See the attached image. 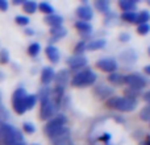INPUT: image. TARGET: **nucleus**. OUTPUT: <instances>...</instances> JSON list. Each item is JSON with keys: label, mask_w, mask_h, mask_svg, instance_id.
Segmentation results:
<instances>
[{"label": "nucleus", "mask_w": 150, "mask_h": 145, "mask_svg": "<svg viewBox=\"0 0 150 145\" xmlns=\"http://www.w3.org/2000/svg\"><path fill=\"white\" fill-rule=\"evenodd\" d=\"M0 137L5 145H25L21 132L11 124L0 125Z\"/></svg>", "instance_id": "obj_1"}, {"label": "nucleus", "mask_w": 150, "mask_h": 145, "mask_svg": "<svg viewBox=\"0 0 150 145\" xmlns=\"http://www.w3.org/2000/svg\"><path fill=\"white\" fill-rule=\"evenodd\" d=\"M67 119L65 115H57L54 119H52L46 125H45V133L50 137V140L58 137V136L63 135L65 132H67V128L65 127Z\"/></svg>", "instance_id": "obj_2"}, {"label": "nucleus", "mask_w": 150, "mask_h": 145, "mask_svg": "<svg viewBox=\"0 0 150 145\" xmlns=\"http://www.w3.org/2000/svg\"><path fill=\"white\" fill-rule=\"evenodd\" d=\"M108 106L121 112H130L136 108L137 100L130 96H111L108 100Z\"/></svg>", "instance_id": "obj_3"}, {"label": "nucleus", "mask_w": 150, "mask_h": 145, "mask_svg": "<svg viewBox=\"0 0 150 145\" xmlns=\"http://www.w3.org/2000/svg\"><path fill=\"white\" fill-rule=\"evenodd\" d=\"M54 106L55 103L52 100L49 88H44L41 91V111H40V116L42 120H47L53 116L54 114Z\"/></svg>", "instance_id": "obj_4"}, {"label": "nucleus", "mask_w": 150, "mask_h": 145, "mask_svg": "<svg viewBox=\"0 0 150 145\" xmlns=\"http://www.w3.org/2000/svg\"><path fill=\"white\" fill-rule=\"evenodd\" d=\"M95 80H96V74L92 70H83L74 75L71 83L75 87H86V86L92 85Z\"/></svg>", "instance_id": "obj_5"}, {"label": "nucleus", "mask_w": 150, "mask_h": 145, "mask_svg": "<svg viewBox=\"0 0 150 145\" xmlns=\"http://www.w3.org/2000/svg\"><path fill=\"white\" fill-rule=\"evenodd\" d=\"M26 91L24 88H17V90L13 92V96H12V106H13V109L16 111V114L21 115L25 112V98H26Z\"/></svg>", "instance_id": "obj_6"}, {"label": "nucleus", "mask_w": 150, "mask_h": 145, "mask_svg": "<svg viewBox=\"0 0 150 145\" xmlns=\"http://www.w3.org/2000/svg\"><path fill=\"white\" fill-rule=\"evenodd\" d=\"M124 82L127 83L130 88H133V90H141V88H144L146 86V79L142 75L137 74V72L127 75V77L124 78Z\"/></svg>", "instance_id": "obj_7"}, {"label": "nucleus", "mask_w": 150, "mask_h": 145, "mask_svg": "<svg viewBox=\"0 0 150 145\" xmlns=\"http://www.w3.org/2000/svg\"><path fill=\"white\" fill-rule=\"evenodd\" d=\"M96 66L105 72H113L117 69V62L113 58H101L98 61Z\"/></svg>", "instance_id": "obj_8"}, {"label": "nucleus", "mask_w": 150, "mask_h": 145, "mask_svg": "<svg viewBox=\"0 0 150 145\" xmlns=\"http://www.w3.org/2000/svg\"><path fill=\"white\" fill-rule=\"evenodd\" d=\"M67 63L71 69H80L83 66H86L87 63V58L82 54H74L70 58H67Z\"/></svg>", "instance_id": "obj_9"}, {"label": "nucleus", "mask_w": 150, "mask_h": 145, "mask_svg": "<svg viewBox=\"0 0 150 145\" xmlns=\"http://www.w3.org/2000/svg\"><path fill=\"white\" fill-rule=\"evenodd\" d=\"M55 80H57V88L63 90L65 86L67 85V82H69V71L67 70H61L57 75H55Z\"/></svg>", "instance_id": "obj_10"}, {"label": "nucleus", "mask_w": 150, "mask_h": 145, "mask_svg": "<svg viewBox=\"0 0 150 145\" xmlns=\"http://www.w3.org/2000/svg\"><path fill=\"white\" fill-rule=\"evenodd\" d=\"M55 77V72L53 70L52 68H44L42 69V72H41V82L44 83V85H49L50 82H52L53 79H54Z\"/></svg>", "instance_id": "obj_11"}, {"label": "nucleus", "mask_w": 150, "mask_h": 145, "mask_svg": "<svg viewBox=\"0 0 150 145\" xmlns=\"http://www.w3.org/2000/svg\"><path fill=\"white\" fill-rule=\"evenodd\" d=\"M76 13L80 18H83V20H91L93 16V12H92L90 5H82V7H79L76 9Z\"/></svg>", "instance_id": "obj_12"}, {"label": "nucleus", "mask_w": 150, "mask_h": 145, "mask_svg": "<svg viewBox=\"0 0 150 145\" xmlns=\"http://www.w3.org/2000/svg\"><path fill=\"white\" fill-rule=\"evenodd\" d=\"M53 145H74L70 140V132H65L63 135L58 136V137L53 139Z\"/></svg>", "instance_id": "obj_13"}, {"label": "nucleus", "mask_w": 150, "mask_h": 145, "mask_svg": "<svg viewBox=\"0 0 150 145\" xmlns=\"http://www.w3.org/2000/svg\"><path fill=\"white\" fill-rule=\"evenodd\" d=\"M45 21H46V24H49V25H52L53 28H55V26L62 25L63 18H62V16L53 13V15H47L46 17H45Z\"/></svg>", "instance_id": "obj_14"}, {"label": "nucleus", "mask_w": 150, "mask_h": 145, "mask_svg": "<svg viewBox=\"0 0 150 145\" xmlns=\"http://www.w3.org/2000/svg\"><path fill=\"white\" fill-rule=\"evenodd\" d=\"M46 55L52 62H58V60H59V50L55 46L50 45V46L46 48Z\"/></svg>", "instance_id": "obj_15"}, {"label": "nucleus", "mask_w": 150, "mask_h": 145, "mask_svg": "<svg viewBox=\"0 0 150 145\" xmlns=\"http://www.w3.org/2000/svg\"><path fill=\"white\" fill-rule=\"evenodd\" d=\"M119 5L125 12H133V9L136 8V3L132 1V0H120Z\"/></svg>", "instance_id": "obj_16"}, {"label": "nucleus", "mask_w": 150, "mask_h": 145, "mask_svg": "<svg viewBox=\"0 0 150 145\" xmlns=\"http://www.w3.org/2000/svg\"><path fill=\"white\" fill-rule=\"evenodd\" d=\"M105 46V40H95V41H90L86 45V49L88 50H98Z\"/></svg>", "instance_id": "obj_17"}, {"label": "nucleus", "mask_w": 150, "mask_h": 145, "mask_svg": "<svg viewBox=\"0 0 150 145\" xmlns=\"http://www.w3.org/2000/svg\"><path fill=\"white\" fill-rule=\"evenodd\" d=\"M52 36H53V40H57V38H61L66 34V29L63 28L62 25L61 26H55V28H52Z\"/></svg>", "instance_id": "obj_18"}, {"label": "nucleus", "mask_w": 150, "mask_h": 145, "mask_svg": "<svg viewBox=\"0 0 150 145\" xmlns=\"http://www.w3.org/2000/svg\"><path fill=\"white\" fill-rule=\"evenodd\" d=\"M36 102H37V96L36 95H26L25 98V103H24V106H25V111H28V109H32L34 106H36Z\"/></svg>", "instance_id": "obj_19"}, {"label": "nucleus", "mask_w": 150, "mask_h": 145, "mask_svg": "<svg viewBox=\"0 0 150 145\" xmlns=\"http://www.w3.org/2000/svg\"><path fill=\"white\" fill-rule=\"evenodd\" d=\"M108 80L113 85H120L121 82H124V77H121V74L119 72H111L108 75Z\"/></svg>", "instance_id": "obj_20"}, {"label": "nucleus", "mask_w": 150, "mask_h": 145, "mask_svg": "<svg viewBox=\"0 0 150 145\" xmlns=\"http://www.w3.org/2000/svg\"><path fill=\"white\" fill-rule=\"evenodd\" d=\"M95 92L98 94V96H100V98L103 99V98H105V96H111L112 90L111 88H108V87H105V86H100V87L96 88Z\"/></svg>", "instance_id": "obj_21"}, {"label": "nucleus", "mask_w": 150, "mask_h": 145, "mask_svg": "<svg viewBox=\"0 0 150 145\" xmlns=\"http://www.w3.org/2000/svg\"><path fill=\"white\" fill-rule=\"evenodd\" d=\"M149 18H150V15H149L148 11H142L141 13L137 15V20H136V23L140 24V25L141 24H148Z\"/></svg>", "instance_id": "obj_22"}, {"label": "nucleus", "mask_w": 150, "mask_h": 145, "mask_svg": "<svg viewBox=\"0 0 150 145\" xmlns=\"http://www.w3.org/2000/svg\"><path fill=\"white\" fill-rule=\"evenodd\" d=\"M23 5H24V11L26 13H34L37 11V3L34 1H24Z\"/></svg>", "instance_id": "obj_23"}, {"label": "nucleus", "mask_w": 150, "mask_h": 145, "mask_svg": "<svg viewBox=\"0 0 150 145\" xmlns=\"http://www.w3.org/2000/svg\"><path fill=\"white\" fill-rule=\"evenodd\" d=\"M122 20L128 21V23H136V20H137V13L133 11V12H124L121 15Z\"/></svg>", "instance_id": "obj_24"}, {"label": "nucleus", "mask_w": 150, "mask_h": 145, "mask_svg": "<svg viewBox=\"0 0 150 145\" xmlns=\"http://www.w3.org/2000/svg\"><path fill=\"white\" fill-rule=\"evenodd\" d=\"M38 8H40V11H41V12L47 13V15H53V12H54V8H53L49 3H45V1L44 3H40Z\"/></svg>", "instance_id": "obj_25"}, {"label": "nucleus", "mask_w": 150, "mask_h": 145, "mask_svg": "<svg viewBox=\"0 0 150 145\" xmlns=\"http://www.w3.org/2000/svg\"><path fill=\"white\" fill-rule=\"evenodd\" d=\"M40 49H41L40 44H37V42H33V44H30V45H29V48H28L29 55H32V57H36V55L40 53Z\"/></svg>", "instance_id": "obj_26"}, {"label": "nucleus", "mask_w": 150, "mask_h": 145, "mask_svg": "<svg viewBox=\"0 0 150 145\" xmlns=\"http://www.w3.org/2000/svg\"><path fill=\"white\" fill-rule=\"evenodd\" d=\"M75 28L79 29L80 32H91V25L88 23H86V21H76Z\"/></svg>", "instance_id": "obj_27"}, {"label": "nucleus", "mask_w": 150, "mask_h": 145, "mask_svg": "<svg viewBox=\"0 0 150 145\" xmlns=\"http://www.w3.org/2000/svg\"><path fill=\"white\" fill-rule=\"evenodd\" d=\"M108 1H104V0H98V1L95 3V7L98 8L99 11H101V12H107L108 11Z\"/></svg>", "instance_id": "obj_28"}, {"label": "nucleus", "mask_w": 150, "mask_h": 145, "mask_svg": "<svg viewBox=\"0 0 150 145\" xmlns=\"http://www.w3.org/2000/svg\"><path fill=\"white\" fill-rule=\"evenodd\" d=\"M140 117H141V120H144V122H149L150 120V106H146L145 108L141 111Z\"/></svg>", "instance_id": "obj_29"}, {"label": "nucleus", "mask_w": 150, "mask_h": 145, "mask_svg": "<svg viewBox=\"0 0 150 145\" xmlns=\"http://www.w3.org/2000/svg\"><path fill=\"white\" fill-rule=\"evenodd\" d=\"M9 61V53L7 49H1L0 50V63H8Z\"/></svg>", "instance_id": "obj_30"}, {"label": "nucleus", "mask_w": 150, "mask_h": 145, "mask_svg": "<svg viewBox=\"0 0 150 145\" xmlns=\"http://www.w3.org/2000/svg\"><path fill=\"white\" fill-rule=\"evenodd\" d=\"M137 32H138V34H142V36H145V34H148L149 32H150V26L148 25V24H141V25H138Z\"/></svg>", "instance_id": "obj_31"}, {"label": "nucleus", "mask_w": 150, "mask_h": 145, "mask_svg": "<svg viewBox=\"0 0 150 145\" xmlns=\"http://www.w3.org/2000/svg\"><path fill=\"white\" fill-rule=\"evenodd\" d=\"M15 21L18 25H28L29 24V18L26 17V16H16Z\"/></svg>", "instance_id": "obj_32"}, {"label": "nucleus", "mask_w": 150, "mask_h": 145, "mask_svg": "<svg viewBox=\"0 0 150 145\" xmlns=\"http://www.w3.org/2000/svg\"><path fill=\"white\" fill-rule=\"evenodd\" d=\"M23 128H24V131H25L26 133H33L34 131H36V128H34V125L32 124V123H24Z\"/></svg>", "instance_id": "obj_33"}, {"label": "nucleus", "mask_w": 150, "mask_h": 145, "mask_svg": "<svg viewBox=\"0 0 150 145\" xmlns=\"http://www.w3.org/2000/svg\"><path fill=\"white\" fill-rule=\"evenodd\" d=\"M84 49H86V44L84 42H79V44L75 46V54H80V53H83Z\"/></svg>", "instance_id": "obj_34"}, {"label": "nucleus", "mask_w": 150, "mask_h": 145, "mask_svg": "<svg viewBox=\"0 0 150 145\" xmlns=\"http://www.w3.org/2000/svg\"><path fill=\"white\" fill-rule=\"evenodd\" d=\"M7 111L4 109V107H3V104H1V92H0V117H7Z\"/></svg>", "instance_id": "obj_35"}, {"label": "nucleus", "mask_w": 150, "mask_h": 145, "mask_svg": "<svg viewBox=\"0 0 150 145\" xmlns=\"http://www.w3.org/2000/svg\"><path fill=\"white\" fill-rule=\"evenodd\" d=\"M8 9V3L5 0H0V11H7Z\"/></svg>", "instance_id": "obj_36"}, {"label": "nucleus", "mask_w": 150, "mask_h": 145, "mask_svg": "<svg viewBox=\"0 0 150 145\" xmlns=\"http://www.w3.org/2000/svg\"><path fill=\"white\" fill-rule=\"evenodd\" d=\"M144 100H145V102H149V103H150V90L148 91V92L144 94Z\"/></svg>", "instance_id": "obj_37"}, {"label": "nucleus", "mask_w": 150, "mask_h": 145, "mask_svg": "<svg viewBox=\"0 0 150 145\" xmlns=\"http://www.w3.org/2000/svg\"><path fill=\"white\" fill-rule=\"evenodd\" d=\"M145 72H146V74H149V75H150V65H149V66H146V68H145Z\"/></svg>", "instance_id": "obj_38"}, {"label": "nucleus", "mask_w": 150, "mask_h": 145, "mask_svg": "<svg viewBox=\"0 0 150 145\" xmlns=\"http://www.w3.org/2000/svg\"><path fill=\"white\" fill-rule=\"evenodd\" d=\"M13 4H23V1H21V0H15Z\"/></svg>", "instance_id": "obj_39"}, {"label": "nucleus", "mask_w": 150, "mask_h": 145, "mask_svg": "<svg viewBox=\"0 0 150 145\" xmlns=\"http://www.w3.org/2000/svg\"><path fill=\"white\" fill-rule=\"evenodd\" d=\"M25 32H26L28 34H33V31H32V29H28V31H25Z\"/></svg>", "instance_id": "obj_40"}, {"label": "nucleus", "mask_w": 150, "mask_h": 145, "mask_svg": "<svg viewBox=\"0 0 150 145\" xmlns=\"http://www.w3.org/2000/svg\"><path fill=\"white\" fill-rule=\"evenodd\" d=\"M120 38H121V40H128V36H127V34H125V36H121V37H120Z\"/></svg>", "instance_id": "obj_41"}, {"label": "nucleus", "mask_w": 150, "mask_h": 145, "mask_svg": "<svg viewBox=\"0 0 150 145\" xmlns=\"http://www.w3.org/2000/svg\"><path fill=\"white\" fill-rule=\"evenodd\" d=\"M0 79H4V75H3V72H0Z\"/></svg>", "instance_id": "obj_42"}, {"label": "nucleus", "mask_w": 150, "mask_h": 145, "mask_svg": "<svg viewBox=\"0 0 150 145\" xmlns=\"http://www.w3.org/2000/svg\"><path fill=\"white\" fill-rule=\"evenodd\" d=\"M149 54H150V49H149Z\"/></svg>", "instance_id": "obj_43"}, {"label": "nucleus", "mask_w": 150, "mask_h": 145, "mask_svg": "<svg viewBox=\"0 0 150 145\" xmlns=\"http://www.w3.org/2000/svg\"><path fill=\"white\" fill-rule=\"evenodd\" d=\"M33 145H37V144H33Z\"/></svg>", "instance_id": "obj_44"}, {"label": "nucleus", "mask_w": 150, "mask_h": 145, "mask_svg": "<svg viewBox=\"0 0 150 145\" xmlns=\"http://www.w3.org/2000/svg\"><path fill=\"white\" fill-rule=\"evenodd\" d=\"M149 4H150V1H149Z\"/></svg>", "instance_id": "obj_45"}, {"label": "nucleus", "mask_w": 150, "mask_h": 145, "mask_svg": "<svg viewBox=\"0 0 150 145\" xmlns=\"http://www.w3.org/2000/svg\"><path fill=\"white\" fill-rule=\"evenodd\" d=\"M149 123H150V120H149Z\"/></svg>", "instance_id": "obj_46"}]
</instances>
